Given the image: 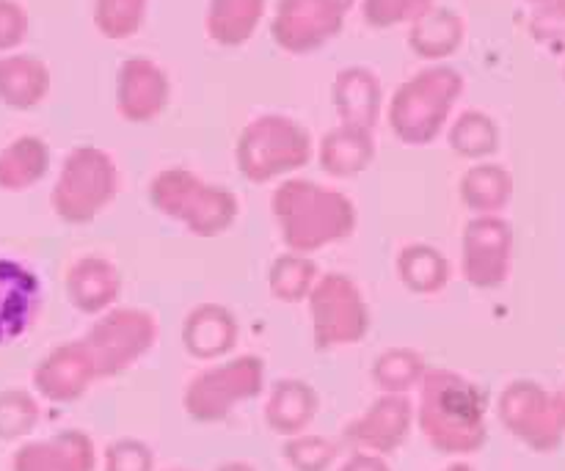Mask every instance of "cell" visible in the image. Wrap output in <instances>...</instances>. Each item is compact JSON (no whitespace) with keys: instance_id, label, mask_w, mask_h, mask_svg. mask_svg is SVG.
I'll list each match as a JSON object with an SVG mask.
<instances>
[{"instance_id":"38","label":"cell","mask_w":565,"mask_h":471,"mask_svg":"<svg viewBox=\"0 0 565 471\" xmlns=\"http://www.w3.org/2000/svg\"><path fill=\"white\" fill-rule=\"evenodd\" d=\"M340 471H392L390 463L381 456H367V452H353V458H348L342 463Z\"/></svg>"},{"instance_id":"6","label":"cell","mask_w":565,"mask_h":471,"mask_svg":"<svg viewBox=\"0 0 565 471\" xmlns=\"http://www.w3.org/2000/svg\"><path fill=\"white\" fill-rule=\"evenodd\" d=\"M119 193V169L99 147H77L66 154L50 204L64 224H92Z\"/></svg>"},{"instance_id":"13","label":"cell","mask_w":565,"mask_h":471,"mask_svg":"<svg viewBox=\"0 0 565 471\" xmlns=\"http://www.w3.org/2000/svg\"><path fill=\"white\" fill-rule=\"evenodd\" d=\"M508 254H511V235L500 218L480 215L463 232L461 274L478 290H491L508 274Z\"/></svg>"},{"instance_id":"14","label":"cell","mask_w":565,"mask_h":471,"mask_svg":"<svg viewBox=\"0 0 565 471\" xmlns=\"http://www.w3.org/2000/svg\"><path fill=\"white\" fill-rule=\"evenodd\" d=\"M42 309V279L25 263L0 257V345L22 340Z\"/></svg>"},{"instance_id":"35","label":"cell","mask_w":565,"mask_h":471,"mask_svg":"<svg viewBox=\"0 0 565 471\" xmlns=\"http://www.w3.org/2000/svg\"><path fill=\"white\" fill-rule=\"evenodd\" d=\"M434 9V0H362V17L370 28L412 25L414 20Z\"/></svg>"},{"instance_id":"7","label":"cell","mask_w":565,"mask_h":471,"mask_svg":"<svg viewBox=\"0 0 565 471\" xmlns=\"http://www.w3.org/2000/svg\"><path fill=\"white\" fill-rule=\"evenodd\" d=\"M265 386V364L257 356H237L232 362L202 370L188 381L182 408L193 422H224L237 406L254 400Z\"/></svg>"},{"instance_id":"37","label":"cell","mask_w":565,"mask_h":471,"mask_svg":"<svg viewBox=\"0 0 565 471\" xmlns=\"http://www.w3.org/2000/svg\"><path fill=\"white\" fill-rule=\"evenodd\" d=\"M28 36V14L17 0H0V53L20 47Z\"/></svg>"},{"instance_id":"39","label":"cell","mask_w":565,"mask_h":471,"mask_svg":"<svg viewBox=\"0 0 565 471\" xmlns=\"http://www.w3.org/2000/svg\"><path fill=\"white\" fill-rule=\"evenodd\" d=\"M218 471H257V469H254L252 463H246V461H226Z\"/></svg>"},{"instance_id":"11","label":"cell","mask_w":565,"mask_h":471,"mask_svg":"<svg viewBox=\"0 0 565 471\" xmlns=\"http://www.w3.org/2000/svg\"><path fill=\"white\" fill-rule=\"evenodd\" d=\"M414 425V403L406 395H381L364 414L345 425L342 436L356 452L392 456L408 439Z\"/></svg>"},{"instance_id":"36","label":"cell","mask_w":565,"mask_h":471,"mask_svg":"<svg viewBox=\"0 0 565 471\" xmlns=\"http://www.w3.org/2000/svg\"><path fill=\"white\" fill-rule=\"evenodd\" d=\"M105 471H154V452L138 439H119L105 450Z\"/></svg>"},{"instance_id":"10","label":"cell","mask_w":565,"mask_h":471,"mask_svg":"<svg viewBox=\"0 0 565 471\" xmlns=\"http://www.w3.org/2000/svg\"><path fill=\"white\" fill-rule=\"evenodd\" d=\"M356 0H279L270 20V36L292 55L326 47L345 25Z\"/></svg>"},{"instance_id":"32","label":"cell","mask_w":565,"mask_h":471,"mask_svg":"<svg viewBox=\"0 0 565 471\" xmlns=\"http://www.w3.org/2000/svg\"><path fill=\"white\" fill-rule=\"evenodd\" d=\"M450 147L461 158H486L497 149V125L480 110H467L452 125Z\"/></svg>"},{"instance_id":"21","label":"cell","mask_w":565,"mask_h":471,"mask_svg":"<svg viewBox=\"0 0 565 471\" xmlns=\"http://www.w3.org/2000/svg\"><path fill=\"white\" fill-rule=\"evenodd\" d=\"M318 408L320 397L307 381L287 378L270 389L268 403H265V422L274 433L292 439V436L307 433V428L318 417Z\"/></svg>"},{"instance_id":"8","label":"cell","mask_w":565,"mask_h":471,"mask_svg":"<svg viewBox=\"0 0 565 471\" xmlns=\"http://www.w3.org/2000/svg\"><path fill=\"white\" fill-rule=\"evenodd\" d=\"M81 342L92 356L97 378H116L152 351L158 320L136 307L108 309Z\"/></svg>"},{"instance_id":"27","label":"cell","mask_w":565,"mask_h":471,"mask_svg":"<svg viewBox=\"0 0 565 471\" xmlns=\"http://www.w3.org/2000/svg\"><path fill=\"white\" fill-rule=\"evenodd\" d=\"M397 276L417 296L441 292L450 281V263L439 248L428 243H414L397 254Z\"/></svg>"},{"instance_id":"28","label":"cell","mask_w":565,"mask_h":471,"mask_svg":"<svg viewBox=\"0 0 565 471\" xmlns=\"http://www.w3.org/2000/svg\"><path fill=\"white\" fill-rule=\"evenodd\" d=\"M425 373L428 364L412 347H390L373 364V381L384 395H408Z\"/></svg>"},{"instance_id":"24","label":"cell","mask_w":565,"mask_h":471,"mask_svg":"<svg viewBox=\"0 0 565 471\" xmlns=\"http://www.w3.org/2000/svg\"><path fill=\"white\" fill-rule=\"evenodd\" d=\"M47 171L50 147L39 136H20L0 149V191H28L42 182Z\"/></svg>"},{"instance_id":"9","label":"cell","mask_w":565,"mask_h":471,"mask_svg":"<svg viewBox=\"0 0 565 471\" xmlns=\"http://www.w3.org/2000/svg\"><path fill=\"white\" fill-rule=\"evenodd\" d=\"M312 336L318 351L356 345L370 331V309L356 281L342 274H326L309 292Z\"/></svg>"},{"instance_id":"15","label":"cell","mask_w":565,"mask_h":471,"mask_svg":"<svg viewBox=\"0 0 565 471\" xmlns=\"http://www.w3.org/2000/svg\"><path fill=\"white\" fill-rule=\"evenodd\" d=\"M92 381H97V370L83 342H66L55 347L33 370V389L44 400L61 403V406L81 400Z\"/></svg>"},{"instance_id":"40","label":"cell","mask_w":565,"mask_h":471,"mask_svg":"<svg viewBox=\"0 0 565 471\" xmlns=\"http://www.w3.org/2000/svg\"><path fill=\"white\" fill-rule=\"evenodd\" d=\"M445 471H475V469L469 467V463H461V461H458V463H450V467H447Z\"/></svg>"},{"instance_id":"1","label":"cell","mask_w":565,"mask_h":471,"mask_svg":"<svg viewBox=\"0 0 565 471\" xmlns=\"http://www.w3.org/2000/svg\"><path fill=\"white\" fill-rule=\"evenodd\" d=\"M417 428L441 456H472L486 445V397L463 375L428 370L419 381Z\"/></svg>"},{"instance_id":"22","label":"cell","mask_w":565,"mask_h":471,"mask_svg":"<svg viewBox=\"0 0 565 471\" xmlns=\"http://www.w3.org/2000/svg\"><path fill=\"white\" fill-rule=\"evenodd\" d=\"M50 94V69L33 55L0 58V103L11 110H31Z\"/></svg>"},{"instance_id":"3","label":"cell","mask_w":565,"mask_h":471,"mask_svg":"<svg viewBox=\"0 0 565 471\" xmlns=\"http://www.w3.org/2000/svg\"><path fill=\"white\" fill-rule=\"evenodd\" d=\"M463 94V75L452 66H425L401 83L390 105V127L406 147H428L445 130L458 97Z\"/></svg>"},{"instance_id":"23","label":"cell","mask_w":565,"mask_h":471,"mask_svg":"<svg viewBox=\"0 0 565 471\" xmlns=\"http://www.w3.org/2000/svg\"><path fill=\"white\" fill-rule=\"evenodd\" d=\"M373 132L348 125H340L331 132H326L318 149L320 169L331 176H340V180H351V176L362 174V171L373 163Z\"/></svg>"},{"instance_id":"20","label":"cell","mask_w":565,"mask_h":471,"mask_svg":"<svg viewBox=\"0 0 565 471\" xmlns=\"http://www.w3.org/2000/svg\"><path fill=\"white\" fill-rule=\"evenodd\" d=\"M237 320L232 312L218 303H204L188 314L182 325V345L193 358L213 362L226 356L237 345Z\"/></svg>"},{"instance_id":"19","label":"cell","mask_w":565,"mask_h":471,"mask_svg":"<svg viewBox=\"0 0 565 471\" xmlns=\"http://www.w3.org/2000/svg\"><path fill=\"white\" fill-rule=\"evenodd\" d=\"M121 292V276L105 257H83L66 270V296L81 314H105Z\"/></svg>"},{"instance_id":"30","label":"cell","mask_w":565,"mask_h":471,"mask_svg":"<svg viewBox=\"0 0 565 471\" xmlns=\"http://www.w3.org/2000/svg\"><path fill=\"white\" fill-rule=\"evenodd\" d=\"M461 196L467 207L478 210V213H491L497 207H505L508 196H511V180L508 171L500 165H475L463 174Z\"/></svg>"},{"instance_id":"33","label":"cell","mask_w":565,"mask_h":471,"mask_svg":"<svg viewBox=\"0 0 565 471\" xmlns=\"http://www.w3.org/2000/svg\"><path fill=\"white\" fill-rule=\"evenodd\" d=\"M39 403L31 392L9 389L0 392V439H25L39 422Z\"/></svg>"},{"instance_id":"18","label":"cell","mask_w":565,"mask_h":471,"mask_svg":"<svg viewBox=\"0 0 565 471\" xmlns=\"http://www.w3.org/2000/svg\"><path fill=\"white\" fill-rule=\"evenodd\" d=\"M331 99L340 114L342 125L359 127V130H375L384 105V88L379 75L367 66H348L334 77Z\"/></svg>"},{"instance_id":"2","label":"cell","mask_w":565,"mask_h":471,"mask_svg":"<svg viewBox=\"0 0 565 471\" xmlns=\"http://www.w3.org/2000/svg\"><path fill=\"white\" fill-rule=\"evenodd\" d=\"M281 240L292 254H315L356 229V207L345 193L312 180H285L270 199Z\"/></svg>"},{"instance_id":"5","label":"cell","mask_w":565,"mask_h":471,"mask_svg":"<svg viewBox=\"0 0 565 471\" xmlns=\"http://www.w3.org/2000/svg\"><path fill=\"white\" fill-rule=\"evenodd\" d=\"M312 160V136L296 119L265 114L243 127L235 147V163L254 185L292 174Z\"/></svg>"},{"instance_id":"29","label":"cell","mask_w":565,"mask_h":471,"mask_svg":"<svg viewBox=\"0 0 565 471\" xmlns=\"http://www.w3.org/2000/svg\"><path fill=\"white\" fill-rule=\"evenodd\" d=\"M315 281H318V268L303 254H285V257L274 259L268 274V285L274 298L285 303H298L309 298Z\"/></svg>"},{"instance_id":"12","label":"cell","mask_w":565,"mask_h":471,"mask_svg":"<svg viewBox=\"0 0 565 471\" xmlns=\"http://www.w3.org/2000/svg\"><path fill=\"white\" fill-rule=\"evenodd\" d=\"M171 99V81L154 61L127 58L116 75V110L125 121H154Z\"/></svg>"},{"instance_id":"25","label":"cell","mask_w":565,"mask_h":471,"mask_svg":"<svg viewBox=\"0 0 565 471\" xmlns=\"http://www.w3.org/2000/svg\"><path fill=\"white\" fill-rule=\"evenodd\" d=\"M268 0H210L204 28L221 47H241L257 31Z\"/></svg>"},{"instance_id":"41","label":"cell","mask_w":565,"mask_h":471,"mask_svg":"<svg viewBox=\"0 0 565 471\" xmlns=\"http://www.w3.org/2000/svg\"><path fill=\"white\" fill-rule=\"evenodd\" d=\"M169 471H188V469H169Z\"/></svg>"},{"instance_id":"17","label":"cell","mask_w":565,"mask_h":471,"mask_svg":"<svg viewBox=\"0 0 565 471\" xmlns=\"http://www.w3.org/2000/svg\"><path fill=\"white\" fill-rule=\"evenodd\" d=\"M500 417L508 425V430H513L519 439L539 447V450H550L561 439L555 422H552L544 392L533 384H513L502 395Z\"/></svg>"},{"instance_id":"34","label":"cell","mask_w":565,"mask_h":471,"mask_svg":"<svg viewBox=\"0 0 565 471\" xmlns=\"http://www.w3.org/2000/svg\"><path fill=\"white\" fill-rule=\"evenodd\" d=\"M281 456H285L292 471H329L334 467L337 456H340V447L326 439V436L301 433L285 441Z\"/></svg>"},{"instance_id":"16","label":"cell","mask_w":565,"mask_h":471,"mask_svg":"<svg viewBox=\"0 0 565 471\" xmlns=\"http://www.w3.org/2000/svg\"><path fill=\"white\" fill-rule=\"evenodd\" d=\"M97 447L83 430H61L44 441L22 445L11 458V471H94Z\"/></svg>"},{"instance_id":"4","label":"cell","mask_w":565,"mask_h":471,"mask_svg":"<svg viewBox=\"0 0 565 471\" xmlns=\"http://www.w3.org/2000/svg\"><path fill=\"white\" fill-rule=\"evenodd\" d=\"M149 202L166 218L177 221L196 237H215L241 215L235 193L210 185L188 169H166L149 182Z\"/></svg>"},{"instance_id":"31","label":"cell","mask_w":565,"mask_h":471,"mask_svg":"<svg viewBox=\"0 0 565 471\" xmlns=\"http://www.w3.org/2000/svg\"><path fill=\"white\" fill-rule=\"evenodd\" d=\"M149 0H94V25L105 39H130L147 20Z\"/></svg>"},{"instance_id":"26","label":"cell","mask_w":565,"mask_h":471,"mask_svg":"<svg viewBox=\"0 0 565 471\" xmlns=\"http://www.w3.org/2000/svg\"><path fill=\"white\" fill-rule=\"evenodd\" d=\"M463 42V20L450 9H430L412 22L408 47L425 61H441L456 53Z\"/></svg>"}]
</instances>
